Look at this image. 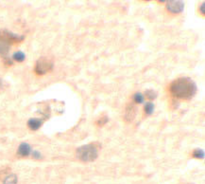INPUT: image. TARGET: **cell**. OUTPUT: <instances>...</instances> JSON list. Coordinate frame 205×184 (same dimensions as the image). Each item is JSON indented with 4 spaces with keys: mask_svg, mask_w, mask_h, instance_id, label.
Wrapping results in <instances>:
<instances>
[{
    "mask_svg": "<svg viewBox=\"0 0 205 184\" xmlns=\"http://www.w3.org/2000/svg\"><path fill=\"white\" fill-rule=\"evenodd\" d=\"M170 92L178 99L189 100L197 92V86L193 80L187 77H182L175 80L170 86Z\"/></svg>",
    "mask_w": 205,
    "mask_h": 184,
    "instance_id": "6da1fadb",
    "label": "cell"
},
{
    "mask_svg": "<svg viewBox=\"0 0 205 184\" xmlns=\"http://www.w3.org/2000/svg\"><path fill=\"white\" fill-rule=\"evenodd\" d=\"M24 36L15 34L9 30L0 31V55L7 56L10 52L11 46L15 42H21Z\"/></svg>",
    "mask_w": 205,
    "mask_h": 184,
    "instance_id": "7a4b0ae2",
    "label": "cell"
},
{
    "mask_svg": "<svg viewBox=\"0 0 205 184\" xmlns=\"http://www.w3.org/2000/svg\"><path fill=\"white\" fill-rule=\"evenodd\" d=\"M98 156L97 148L94 144H86L82 145L77 150V157L85 162L94 161Z\"/></svg>",
    "mask_w": 205,
    "mask_h": 184,
    "instance_id": "3957f363",
    "label": "cell"
},
{
    "mask_svg": "<svg viewBox=\"0 0 205 184\" xmlns=\"http://www.w3.org/2000/svg\"><path fill=\"white\" fill-rule=\"evenodd\" d=\"M53 69V63L47 58H40L37 61L35 71L38 75H45Z\"/></svg>",
    "mask_w": 205,
    "mask_h": 184,
    "instance_id": "277c9868",
    "label": "cell"
},
{
    "mask_svg": "<svg viewBox=\"0 0 205 184\" xmlns=\"http://www.w3.org/2000/svg\"><path fill=\"white\" fill-rule=\"evenodd\" d=\"M166 8L167 10L172 12V13H180L183 11L184 8V3L182 1H179V0H170L166 3Z\"/></svg>",
    "mask_w": 205,
    "mask_h": 184,
    "instance_id": "5b68a950",
    "label": "cell"
},
{
    "mask_svg": "<svg viewBox=\"0 0 205 184\" xmlns=\"http://www.w3.org/2000/svg\"><path fill=\"white\" fill-rule=\"evenodd\" d=\"M31 153V147L28 143L23 142L19 145L18 150H17V154L21 157H28Z\"/></svg>",
    "mask_w": 205,
    "mask_h": 184,
    "instance_id": "8992f818",
    "label": "cell"
},
{
    "mask_svg": "<svg viewBox=\"0 0 205 184\" xmlns=\"http://www.w3.org/2000/svg\"><path fill=\"white\" fill-rule=\"evenodd\" d=\"M43 124V121L41 119H37V118H32V119H29L28 122V127L33 130V131H36L38 130Z\"/></svg>",
    "mask_w": 205,
    "mask_h": 184,
    "instance_id": "52a82bcc",
    "label": "cell"
},
{
    "mask_svg": "<svg viewBox=\"0 0 205 184\" xmlns=\"http://www.w3.org/2000/svg\"><path fill=\"white\" fill-rule=\"evenodd\" d=\"M17 181H18L17 176L14 174H11L4 178L3 184H17Z\"/></svg>",
    "mask_w": 205,
    "mask_h": 184,
    "instance_id": "ba28073f",
    "label": "cell"
},
{
    "mask_svg": "<svg viewBox=\"0 0 205 184\" xmlns=\"http://www.w3.org/2000/svg\"><path fill=\"white\" fill-rule=\"evenodd\" d=\"M134 115H135V108H134V106L133 105H129V107L126 110V120L130 122L134 118Z\"/></svg>",
    "mask_w": 205,
    "mask_h": 184,
    "instance_id": "9c48e42d",
    "label": "cell"
},
{
    "mask_svg": "<svg viewBox=\"0 0 205 184\" xmlns=\"http://www.w3.org/2000/svg\"><path fill=\"white\" fill-rule=\"evenodd\" d=\"M154 104L151 103V102H148L145 105V107H144V110L146 112L147 115H152L153 112H154Z\"/></svg>",
    "mask_w": 205,
    "mask_h": 184,
    "instance_id": "30bf717a",
    "label": "cell"
},
{
    "mask_svg": "<svg viewBox=\"0 0 205 184\" xmlns=\"http://www.w3.org/2000/svg\"><path fill=\"white\" fill-rule=\"evenodd\" d=\"M12 58H13V60H15L16 62H23V61H25V59H26V55H25V53L22 52H15V53L12 55Z\"/></svg>",
    "mask_w": 205,
    "mask_h": 184,
    "instance_id": "8fae6325",
    "label": "cell"
},
{
    "mask_svg": "<svg viewBox=\"0 0 205 184\" xmlns=\"http://www.w3.org/2000/svg\"><path fill=\"white\" fill-rule=\"evenodd\" d=\"M144 100H145V97L142 93L140 92H137L133 95V101L136 103V104H143L144 103Z\"/></svg>",
    "mask_w": 205,
    "mask_h": 184,
    "instance_id": "7c38bea8",
    "label": "cell"
},
{
    "mask_svg": "<svg viewBox=\"0 0 205 184\" xmlns=\"http://www.w3.org/2000/svg\"><path fill=\"white\" fill-rule=\"evenodd\" d=\"M146 96L147 97L148 100L153 101V100L157 98V93L154 90H147L146 91Z\"/></svg>",
    "mask_w": 205,
    "mask_h": 184,
    "instance_id": "4fadbf2b",
    "label": "cell"
},
{
    "mask_svg": "<svg viewBox=\"0 0 205 184\" xmlns=\"http://www.w3.org/2000/svg\"><path fill=\"white\" fill-rule=\"evenodd\" d=\"M193 157L197 159H203L204 158V151L202 149H197L193 152Z\"/></svg>",
    "mask_w": 205,
    "mask_h": 184,
    "instance_id": "5bb4252c",
    "label": "cell"
},
{
    "mask_svg": "<svg viewBox=\"0 0 205 184\" xmlns=\"http://www.w3.org/2000/svg\"><path fill=\"white\" fill-rule=\"evenodd\" d=\"M32 157H33L34 159H41L43 158L42 154H41L39 151H33V152H32Z\"/></svg>",
    "mask_w": 205,
    "mask_h": 184,
    "instance_id": "9a60e30c",
    "label": "cell"
},
{
    "mask_svg": "<svg viewBox=\"0 0 205 184\" xmlns=\"http://www.w3.org/2000/svg\"><path fill=\"white\" fill-rule=\"evenodd\" d=\"M205 3H202L201 5H200V8H199V10H200V11H201V13H204V11H205Z\"/></svg>",
    "mask_w": 205,
    "mask_h": 184,
    "instance_id": "2e32d148",
    "label": "cell"
},
{
    "mask_svg": "<svg viewBox=\"0 0 205 184\" xmlns=\"http://www.w3.org/2000/svg\"><path fill=\"white\" fill-rule=\"evenodd\" d=\"M108 120H107V118H104L103 120H100V121H98V123L99 124H104V123H106V122H107Z\"/></svg>",
    "mask_w": 205,
    "mask_h": 184,
    "instance_id": "e0dca14e",
    "label": "cell"
}]
</instances>
